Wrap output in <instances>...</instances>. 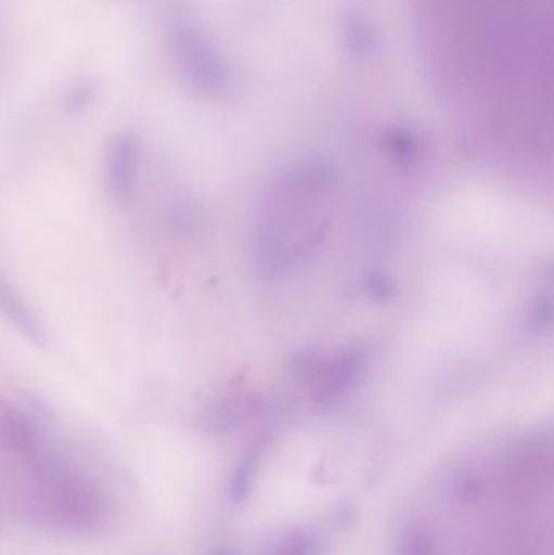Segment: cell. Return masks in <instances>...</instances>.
I'll use <instances>...</instances> for the list:
<instances>
[{
    "mask_svg": "<svg viewBox=\"0 0 554 555\" xmlns=\"http://www.w3.org/2000/svg\"><path fill=\"white\" fill-rule=\"evenodd\" d=\"M545 0H425L423 12L439 38L441 64L455 77L487 83L503 91L504 77H517L540 90L542 48L549 12Z\"/></svg>",
    "mask_w": 554,
    "mask_h": 555,
    "instance_id": "6da1fadb",
    "label": "cell"
},
{
    "mask_svg": "<svg viewBox=\"0 0 554 555\" xmlns=\"http://www.w3.org/2000/svg\"><path fill=\"white\" fill-rule=\"evenodd\" d=\"M36 482V507L62 530L87 531L100 524L104 501L88 479L42 450L26 463Z\"/></svg>",
    "mask_w": 554,
    "mask_h": 555,
    "instance_id": "7a4b0ae2",
    "label": "cell"
},
{
    "mask_svg": "<svg viewBox=\"0 0 554 555\" xmlns=\"http://www.w3.org/2000/svg\"><path fill=\"white\" fill-rule=\"evenodd\" d=\"M140 158L142 146L133 133H120L107 146L104 185L116 204H127L136 194L140 178Z\"/></svg>",
    "mask_w": 554,
    "mask_h": 555,
    "instance_id": "3957f363",
    "label": "cell"
},
{
    "mask_svg": "<svg viewBox=\"0 0 554 555\" xmlns=\"http://www.w3.org/2000/svg\"><path fill=\"white\" fill-rule=\"evenodd\" d=\"M0 440L23 463L46 449L35 421L9 401L0 400Z\"/></svg>",
    "mask_w": 554,
    "mask_h": 555,
    "instance_id": "277c9868",
    "label": "cell"
},
{
    "mask_svg": "<svg viewBox=\"0 0 554 555\" xmlns=\"http://www.w3.org/2000/svg\"><path fill=\"white\" fill-rule=\"evenodd\" d=\"M0 317L7 320L23 338L29 339L35 345H44L48 341V330L44 323L2 270H0Z\"/></svg>",
    "mask_w": 554,
    "mask_h": 555,
    "instance_id": "5b68a950",
    "label": "cell"
},
{
    "mask_svg": "<svg viewBox=\"0 0 554 555\" xmlns=\"http://www.w3.org/2000/svg\"><path fill=\"white\" fill-rule=\"evenodd\" d=\"M163 224L172 236L189 240L202 228V215L188 198H175L163 210Z\"/></svg>",
    "mask_w": 554,
    "mask_h": 555,
    "instance_id": "8992f818",
    "label": "cell"
},
{
    "mask_svg": "<svg viewBox=\"0 0 554 555\" xmlns=\"http://www.w3.org/2000/svg\"><path fill=\"white\" fill-rule=\"evenodd\" d=\"M262 555H321L319 543L305 531H288L269 544Z\"/></svg>",
    "mask_w": 554,
    "mask_h": 555,
    "instance_id": "52a82bcc",
    "label": "cell"
},
{
    "mask_svg": "<svg viewBox=\"0 0 554 555\" xmlns=\"http://www.w3.org/2000/svg\"><path fill=\"white\" fill-rule=\"evenodd\" d=\"M399 555H435V541L431 533L422 527L403 531L399 543Z\"/></svg>",
    "mask_w": 554,
    "mask_h": 555,
    "instance_id": "ba28073f",
    "label": "cell"
},
{
    "mask_svg": "<svg viewBox=\"0 0 554 555\" xmlns=\"http://www.w3.org/2000/svg\"><path fill=\"white\" fill-rule=\"evenodd\" d=\"M214 555H228V554H224V553H215Z\"/></svg>",
    "mask_w": 554,
    "mask_h": 555,
    "instance_id": "9c48e42d",
    "label": "cell"
}]
</instances>
